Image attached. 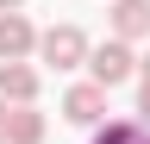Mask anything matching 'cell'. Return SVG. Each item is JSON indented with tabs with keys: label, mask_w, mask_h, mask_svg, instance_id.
Masks as SVG:
<instances>
[{
	"label": "cell",
	"mask_w": 150,
	"mask_h": 144,
	"mask_svg": "<svg viewBox=\"0 0 150 144\" xmlns=\"http://www.w3.org/2000/svg\"><path fill=\"white\" fill-rule=\"evenodd\" d=\"M38 57H44L50 69H75V63H88V57H94V44H88V31H81V25H50L44 38H38Z\"/></svg>",
	"instance_id": "1"
},
{
	"label": "cell",
	"mask_w": 150,
	"mask_h": 144,
	"mask_svg": "<svg viewBox=\"0 0 150 144\" xmlns=\"http://www.w3.org/2000/svg\"><path fill=\"white\" fill-rule=\"evenodd\" d=\"M88 69H94V82H100V88H119L131 69H138V57H131V44H125V38H106V44H94Z\"/></svg>",
	"instance_id": "2"
},
{
	"label": "cell",
	"mask_w": 150,
	"mask_h": 144,
	"mask_svg": "<svg viewBox=\"0 0 150 144\" xmlns=\"http://www.w3.org/2000/svg\"><path fill=\"white\" fill-rule=\"evenodd\" d=\"M63 119H69V125H100V119H106V88H100V82L69 88V94H63Z\"/></svg>",
	"instance_id": "3"
},
{
	"label": "cell",
	"mask_w": 150,
	"mask_h": 144,
	"mask_svg": "<svg viewBox=\"0 0 150 144\" xmlns=\"http://www.w3.org/2000/svg\"><path fill=\"white\" fill-rule=\"evenodd\" d=\"M38 50V31L25 13H0V63H25Z\"/></svg>",
	"instance_id": "4"
},
{
	"label": "cell",
	"mask_w": 150,
	"mask_h": 144,
	"mask_svg": "<svg viewBox=\"0 0 150 144\" xmlns=\"http://www.w3.org/2000/svg\"><path fill=\"white\" fill-rule=\"evenodd\" d=\"M31 94H38V69L0 63V100H6V106H31Z\"/></svg>",
	"instance_id": "5"
},
{
	"label": "cell",
	"mask_w": 150,
	"mask_h": 144,
	"mask_svg": "<svg viewBox=\"0 0 150 144\" xmlns=\"http://www.w3.org/2000/svg\"><path fill=\"white\" fill-rule=\"evenodd\" d=\"M150 31V0H112V38H144Z\"/></svg>",
	"instance_id": "6"
},
{
	"label": "cell",
	"mask_w": 150,
	"mask_h": 144,
	"mask_svg": "<svg viewBox=\"0 0 150 144\" xmlns=\"http://www.w3.org/2000/svg\"><path fill=\"white\" fill-rule=\"evenodd\" d=\"M94 144H150V125L144 119H106L94 132Z\"/></svg>",
	"instance_id": "7"
},
{
	"label": "cell",
	"mask_w": 150,
	"mask_h": 144,
	"mask_svg": "<svg viewBox=\"0 0 150 144\" xmlns=\"http://www.w3.org/2000/svg\"><path fill=\"white\" fill-rule=\"evenodd\" d=\"M6 144H44V113L38 106H13V132Z\"/></svg>",
	"instance_id": "8"
},
{
	"label": "cell",
	"mask_w": 150,
	"mask_h": 144,
	"mask_svg": "<svg viewBox=\"0 0 150 144\" xmlns=\"http://www.w3.org/2000/svg\"><path fill=\"white\" fill-rule=\"evenodd\" d=\"M6 132H13V106L0 100V144H6Z\"/></svg>",
	"instance_id": "9"
},
{
	"label": "cell",
	"mask_w": 150,
	"mask_h": 144,
	"mask_svg": "<svg viewBox=\"0 0 150 144\" xmlns=\"http://www.w3.org/2000/svg\"><path fill=\"white\" fill-rule=\"evenodd\" d=\"M138 113H144V125H150V82H144V94H138Z\"/></svg>",
	"instance_id": "10"
},
{
	"label": "cell",
	"mask_w": 150,
	"mask_h": 144,
	"mask_svg": "<svg viewBox=\"0 0 150 144\" xmlns=\"http://www.w3.org/2000/svg\"><path fill=\"white\" fill-rule=\"evenodd\" d=\"M19 6H25V0H0V13H19Z\"/></svg>",
	"instance_id": "11"
},
{
	"label": "cell",
	"mask_w": 150,
	"mask_h": 144,
	"mask_svg": "<svg viewBox=\"0 0 150 144\" xmlns=\"http://www.w3.org/2000/svg\"><path fill=\"white\" fill-rule=\"evenodd\" d=\"M144 82H150V57H144Z\"/></svg>",
	"instance_id": "12"
}]
</instances>
